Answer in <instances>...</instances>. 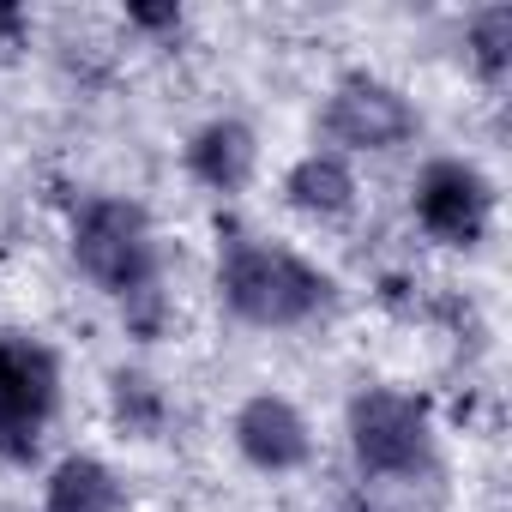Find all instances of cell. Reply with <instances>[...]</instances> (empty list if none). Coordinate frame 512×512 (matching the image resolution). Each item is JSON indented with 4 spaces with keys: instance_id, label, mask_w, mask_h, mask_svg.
<instances>
[{
    "instance_id": "obj_14",
    "label": "cell",
    "mask_w": 512,
    "mask_h": 512,
    "mask_svg": "<svg viewBox=\"0 0 512 512\" xmlns=\"http://www.w3.org/2000/svg\"><path fill=\"white\" fill-rule=\"evenodd\" d=\"M0 31H19V13L13 7H0Z\"/></svg>"
},
{
    "instance_id": "obj_5",
    "label": "cell",
    "mask_w": 512,
    "mask_h": 512,
    "mask_svg": "<svg viewBox=\"0 0 512 512\" xmlns=\"http://www.w3.org/2000/svg\"><path fill=\"white\" fill-rule=\"evenodd\" d=\"M416 133H422L416 103L398 85L374 79V73H344L332 85V97H326V139L338 145V157H350V151H398Z\"/></svg>"
},
{
    "instance_id": "obj_7",
    "label": "cell",
    "mask_w": 512,
    "mask_h": 512,
    "mask_svg": "<svg viewBox=\"0 0 512 512\" xmlns=\"http://www.w3.org/2000/svg\"><path fill=\"white\" fill-rule=\"evenodd\" d=\"M229 434H235V452H241L253 470H266V476H290V470H302L308 452H314L308 416H302L290 398H278V392H253V398L235 410Z\"/></svg>"
},
{
    "instance_id": "obj_9",
    "label": "cell",
    "mask_w": 512,
    "mask_h": 512,
    "mask_svg": "<svg viewBox=\"0 0 512 512\" xmlns=\"http://www.w3.org/2000/svg\"><path fill=\"white\" fill-rule=\"evenodd\" d=\"M43 512H133L121 476L91 458V452H73L49 470V488H43Z\"/></svg>"
},
{
    "instance_id": "obj_12",
    "label": "cell",
    "mask_w": 512,
    "mask_h": 512,
    "mask_svg": "<svg viewBox=\"0 0 512 512\" xmlns=\"http://www.w3.org/2000/svg\"><path fill=\"white\" fill-rule=\"evenodd\" d=\"M506 49H512V13H506V7L476 13V25H470V61H476L488 79H500V73H506Z\"/></svg>"
},
{
    "instance_id": "obj_8",
    "label": "cell",
    "mask_w": 512,
    "mask_h": 512,
    "mask_svg": "<svg viewBox=\"0 0 512 512\" xmlns=\"http://www.w3.org/2000/svg\"><path fill=\"white\" fill-rule=\"evenodd\" d=\"M253 163H260V145L241 121H205L187 139V175L211 193H241L253 181Z\"/></svg>"
},
{
    "instance_id": "obj_6",
    "label": "cell",
    "mask_w": 512,
    "mask_h": 512,
    "mask_svg": "<svg viewBox=\"0 0 512 512\" xmlns=\"http://www.w3.org/2000/svg\"><path fill=\"white\" fill-rule=\"evenodd\" d=\"M410 205H416V223H422L434 241H446V247H476V241L488 235V217H494V187H488V175H482L476 163H464V157H434V163H422Z\"/></svg>"
},
{
    "instance_id": "obj_11",
    "label": "cell",
    "mask_w": 512,
    "mask_h": 512,
    "mask_svg": "<svg viewBox=\"0 0 512 512\" xmlns=\"http://www.w3.org/2000/svg\"><path fill=\"white\" fill-rule=\"evenodd\" d=\"M115 422L127 434H157L163 428V392L145 374H115Z\"/></svg>"
},
{
    "instance_id": "obj_2",
    "label": "cell",
    "mask_w": 512,
    "mask_h": 512,
    "mask_svg": "<svg viewBox=\"0 0 512 512\" xmlns=\"http://www.w3.org/2000/svg\"><path fill=\"white\" fill-rule=\"evenodd\" d=\"M73 266L103 290L115 296L121 308L151 296L157 290V235H151V217L139 199H121V193H97L79 205V223H73Z\"/></svg>"
},
{
    "instance_id": "obj_13",
    "label": "cell",
    "mask_w": 512,
    "mask_h": 512,
    "mask_svg": "<svg viewBox=\"0 0 512 512\" xmlns=\"http://www.w3.org/2000/svg\"><path fill=\"white\" fill-rule=\"evenodd\" d=\"M133 25H145V31H169V25H181V13H175V7H133Z\"/></svg>"
},
{
    "instance_id": "obj_3",
    "label": "cell",
    "mask_w": 512,
    "mask_h": 512,
    "mask_svg": "<svg viewBox=\"0 0 512 512\" xmlns=\"http://www.w3.org/2000/svg\"><path fill=\"white\" fill-rule=\"evenodd\" d=\"M350 458L374 482H410L434 464V422L428 404L410 392L368 386L350 398Z\"/></svg>"
},
{
    "instance_id": "obj_1",
    "label": "cell",
    "mask_w": 512,
    "mask_h": 512,
    "mask_svg": "<svg viewBox=\"0 0 512 512\" xmlns=\"http://www.w3.org/2000/svg\"><path fill=\"white\" fill-rule=\"evenodd\" d=\"M217 296L247 326H308L332 308V278L290 247L235 235L217 253Z\"/></svg>"
},
{
    "instance_id": "obj_4",
    "label": "cell",
    "mask_w": 512,
    "mask_h": 512,
    "mask_svg": "<svg viewBox=\"0 0 512 512\" xmlns=\"http://www.w3.org/2000/svg\"><path fill=\"white\" fill-rule=\"evenodd\" d=\"M61 404V362L31 332H0V458H31Z\"/></svg>"
},
{
    "instance_id": "obj_10",
    "label": "cell",
    "mask_w": 512,
    "mask_h": 512,
    "mask_svg": "<svg viewBox=\"0 0 512 512\" xmlns=\"http://www.w3.org/2000/svg\"><path fill=\"white\" fill-rule=\"evenodd\" d=\"M284 199L302 217H344L356 205V169L338 151H308L290 175H284Z\"/></svg>"
}]
</instances>
